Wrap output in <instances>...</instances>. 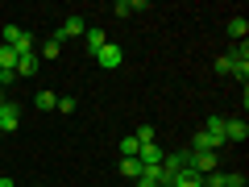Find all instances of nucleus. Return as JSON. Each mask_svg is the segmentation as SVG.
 Returning <instances> with one entry per match:
<instances>
[{
	"mask_svg": "<svg viewBox=\"0 0 249 187\" xmlns=\"http://www.w3.org/2000/svg\"><path fill=\"white\" fill-rule=\"evenodd\" d=\"M133 13H145V0H121L116 4V17H133Z\"/></svg>",
	"mask_w": 249,
	"mask_h": 187,
	"instance_id": "ddd939ff",
	"label": "nucleus"
},
{
	"mask_svg": "<svg viewBox=\"0 0 249 187\" xmlns=\"http://www.w3.org/2000/svg\"><path fill=\"white\" fill-rule=\"evenodd\" d=\"M137 187H158V183H150V179H137Z\"/></svg>",
	"mask_w": 249,
	"mask_h": 187,
	"instance_id": "412c9836",
	"label": "nucleus"
},
{
	"mask_svg": "<svg viewBox=\"0 0 249 187\" xmlns=\"http://www.w3.org/2000/svg\"><path fill=\"white\" fill-rule=\"evenodd\" d=\"M0 187H17V183H13V179H0Z\"/></svg>",
	"mask_w": 249,
	"mask_h": 187,
	"instance_id": "4be33fe9",
	"label": "nucleus"
},
{
	"mask_svg": "<svg viewBox=\"0 0 249 187\" xmlns=\"http://www.w3.org/2000/svg\"><path fill=\"white\" fill-rule=\"evenodd\" d=\"M17 125H21V108L17 104H4V108H0V133H4V137L17 133Z\"/></svg>",
	"mask_w": 249,
	"mask_h": 187,
	"instance_id": "39448f33",
	"label": "nucleus"
},
{
	"mask_svg": "<svg viewBox=\"0 0 249 187\" xmlns=\"http://www.w3.org/2000/svg\"><path fill=\"white\" fill-rule=\"evenodd\" d=\"M37 108H42V112L58 108V96H54V92H37Z\"/></svg>",
	"mask_w": 249,
	"mask_h": 187,
	"instance_id": "f3484780",
	"label": "nucleus"
},
{
	"mask_svg": "<svg viewBox=\"0 0 249 187\" xmlns=\"http://www.w3.org/2000/svg\"><path fill=\"white\" fill-rule=\"evenodd\" d=\"M116 150H121V158H137V150H142V142H137V137L129 133V137H121V142H116Z\"/></svg>",
	"mask_w": 249,
	"mask_h": 187,
	"instance_id": "9d476101",
	"label": "nucleus"
},
{
	"mask_svg": "<svg viewBox=\"0 0 249 187\" xmlns=\"http://www.w3.org/2000/svg\"><path fill=\"white\" fill-rule=\"evenodd\" d=\"M58 112H75V100L71 96H58Z\"/></svg>",
	"mask_w": 249,
	"mask_h": 187,
	"instance_id": "aec40b11",
	"label": "nucleus"
},
{
	"mask_svg": "<svg viewBox=\"0 0 249 187\" xmlns=\"http://www.w3.org/2000/svg\"><path fill=\"white\" fill-rule=\"evenodd\" d=\"M183 167H187V150H178V154H166V158H162V170H166L170 179H175Z\"/></svg>",
	"mask_w": 249,
	"mask_h": 187,
	"instance_id": "1a4fd4ad",
	"label": "nucleus"
},
{
	"mask_svg": "<svg viewBox=\"0 0 249 187\" xmlns=\"http://www.w3.org/2000/svg\"><path fill=\"white\" fill-rule=\"evenodd\" d=\"M249 137V125L241 121V116H232V121H224V146H241Z\"/></svg>",
	"mask_w": 249,
	"mask_h": 187,
	"instance_id": "7ed1b4c3",
	"label": "nucleus"
},
{
	"mask_svg": "<svg viewBox=\"0 0 249 187\" xmlns=\"http://www.w3.org/2000/svg\"><path fill=\"white\" fill-rule=\"evenodd\" d=\"M216 75H232V62L224 58V54H220V58H216Z\"/></svg>",
	"mask_w": 249,
	"mask_h": 187,
	"instance_id": "6ab92c4d",
	"label": "nucleus"
},
{
	"mask_svg": "<svg viewBox=\"0 0 249 187\" xmlns=\"http://www.w3.org/2000/svg\"><path fill=\"white\" fill-rule=\"evenodd\" d=\"M96 62H100V67H104V71H116V67H121V62H124V50H121V46H116V42H108L104 50L96 54Z\"/></svg>",
	"mask_w": 249,
	"mask_h": 187,
	"instance_id": "20e7f679",
	"label": "nucleus"
},
{
	"mask_svg": "<svg viewBox=\"0 0 249 187\" xmlns=\"http://www.w3.org/2000/svg\"><path fill=\"white\" fill-rule=\"evenodd\" d=\"M133 137H137V142H142V146H145V142H154V125H142V129H137Z\"/></svg>",
	"mask_w": 249,
	"mask_h": 187,
	"instance_id": "a211bd4d",
	"label": "nucleus"
},
{
	"mask_svg": "<svg viewBox=\"0 0 249 187\" xmlns=\"http://www.w3.org/2000/svg\"><path fill=\"white\" fill-rule=\"evenodd\" d=\"M199 133L208 137V146H212V150H216V146H224V116H220V112H208V125L199 129Z\"/></svg>",
	"mask_w": 249,
	"mask_h": 187,
	"instance_id": "f03ea898",
	"label": "nucleus"
},
{
	"mask_svg": "<svg viewBox=\"0 0 249 187\" xmlns=\"http://www.w3.org/2000/svg\"><path fill=\"white\" fill-rule=\"evenodd\" d=\"M0 137H4V133H0Z\"/></svg>",
	"mask_w": 249,
	"mask_h": 187,
	"instance_id": "b1692460",
	"label": "nucleus"
},
{
	"mask_svg": "<svg viewBox=\"0 0 249 187\" xmlns=\"http://www.w3.org/2000/svg\"><path fill=\"white\" fill-rule=\"evenodd\" d=\"M17 75H37V54H21L17 58Z\"/></svg>",
	"mask_w": 249,
	"mask_h": 187,
	"instance_id": "2eb2a0df",
	"label": "nucleus"
},
{
	"mask_svg": "<svg viewBox=\"0 0 249 187\" xmlns=\"http://www.w3.org/2000/svg\"><path fill=\"white\" fill-rule=\"evenodd\" d=\"M83 34H88V21H83V17H67V21H62V29H58L62 42H67V37H83Z\"/></svg>",
	"mask_w": 249,
	"mask_h": 187,
	"instance_id": "0eeeda50",
	"label": "nucleus"
},
{
	"mask_svg": "<svg viewBox=\"0 0 249 187\" xmlns=\"http://www.w3.org/2000/svg\"><path fill=\"white\" fill-rule=\"evenodd\" d=\"M58 54H62V37L54 34V37H46V42H42V58H58Z\"/></svg>",
	"mask_w": 249,
	"mask_h": 187,
	"instance_id": "4468645a",
	"label": "nucleus"
},
{
	"mask_svg": "<svg viewBox=\"0 0 249 187\" xmlns=\"http://www.w3.org/2000/svg\"><path fill=\"white\" fill-rule=\"evenodd\" d=\"M0 104H4V88H0Z\"/></svg>",
	"mask_w": 249,
	"mask_h": 187,
	"instance_id": "5701e85b",
	"label": "nucleus"
},
{
	"mask_svg": "<svg viewBox=\"0 0 249 187\" xmlns=\"http://www.w3.org/2000/svg\"><path fill=\"white\" fill-rule=\"evenodd\" d=\"M162 158H166V150L154 146V142H145L142 150H137V162H142V167H162Z\"/></svg>",
	"mask_w": 249,
	"mask_h": 187,
	"instance_id": "423d86ee",
	"label": "nucleus"
},
{
	"mask_svg": "<svg viewBox=\"0 0 249 187\" xmlns=\"http://www.w3.org/2000/svg\"><path fill=\"white\" fill-rule=\"evenodd\" d=\"M121 175L124 179H142V162L137 158H121Z\"/></svg>",
	"mask_w": 249,
	"mask_h": 187,
	"instance_id": "dca6fc26",
	"label": "nucleus"
},
{
	"mask_svg": "<svg viewBox=\"0 0 249 187\" xmlns=\"http://www.w3.org/2000/svg\"><path fill=\"white\" fill-rule=\"evenodd\" d=\"M224 58L232 62V79H249V46L245 42H232L224 50Z\"/></svg>",
	"mask_w": 249,
	"mask_h": 187,
	"instance_id": "f257e3e1",
	"label": "nucleus"
},
{
	"mask_svg": "<svg viewBox=\"0 0 249 187\" xmlns=\"http://www.w3.org/2000/svg\"><path fill=\"white\" fill-rule=\"evenodd\" d=\"M0 71L17 75V50H13V46H0Z\"/></svg>",
	"mask_w": 249,
	"mask_h": 187,
	"instance_id": "9b49d317",
	"label": "nucleus"
},
{
	"mask_svg": "<svg viewBox=\"0 0 249 187\" xmlns=\"http://www.w3.org/2000/svg\"><path fill=\"white\" fill-rule=\"evenodd\" d=\"M83 42H88V50H91V54H100V50L108 46V34H104V29H96V25H88V34H83Z\"/></svg>",
	"mask_w": 249,
	"mask_h": 187,
	"instance_id": "6e6552de",
	"label": "nucleus"
},
{
	"mask_svg": "<svg viewBox=\"0 0 249 187\" xmlns=\"http://www.w3.org/2000/svg\"><path fill=\"white\" fill-rule=\"evenodd\" d=\"M245 34H249V21L245 17H232L229 21V37H232V42H245Z\"/></svg>",
	"mask_w": 249,
	"mask_h": 187,
	"instance_id": "f8f14e48",
	"label": "nucleus"
}]
</instances>
